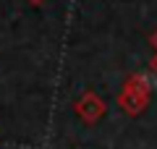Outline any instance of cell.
<instances>
[{"instance_id": "4", "label": "cell", "mask_w": 157, "mask_h": 149, "mask_svg": "<svg viewBox=\"0 0 157 149\" xmlns=\"http://www.w3.org/2000/svg\"><path fill=\"white\" fill-rule=\"evenodd\" d=\"M152 44H155V47H157V34H155V37H152Z\"/></svg>"}, {"instance_id": "1", "label": "cell", "mask_w": 157, "mask_h": 149, "mask_svg": "<svg viewBox=\"0 0 157 149\" xmlns=\"http://www.w3.org/2000/svg\"><path fill=\"white\" fill-rule=\"evenodd\" d=\"M121 107H123L128 115H139L147 107V84L141 76H131L126 81V89L121 94Z\"/></svg>"}, {"instance_id": "2", "label": "cell", "mask_w": 157, "mask_h": 149, "mask_svg": "<svg viewBox=\"0 0 157 149\" xmlns=\"http://www.w3.org/2000/svg\"><path fill=\"white\" fill-rule=\"evenodd\" d=\"M76 113H78V118L84 123H97L102 118V113H105V105H102V99L97 97L94 92H86L84 97L76 102Z\"/></svg>"}, {"instance_id": "3", "label": "cell", "mask_w": 157, "mask_h": 149, "mask_svg": "<svg viewBox=\"0 0 157 149\" xmlns=\"http://www.w3.org/2000/svg\"><path fill=\"white\" fill-rule=\"evenodd\" d=\"M29 3H32V6H39V3H45V0H29Z\"/></svg>"}]
</instances>
